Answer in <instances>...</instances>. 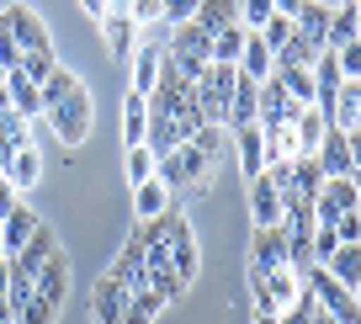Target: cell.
Segmentation results:
<instances>
[{
	"label": "cell",
	"mask_w": 361,
	"mask_h": 324,
	"mask_svg": "<svg viewBox=\"0 0 361 324\" xmlns=\"http://www.w3.org/2000/svg\"><path fill=\"white\" fill-rule=\"evenodd\" d=\"M213 170H218V155L202 144V133L186 138L176 155H165L154 165V176L165 181V191H207L213 186Z\"/></svg>",
	"instance_id": "cell-1"
},
{
	"label": "cell",
	"mask_w": 361,
	"mask_h": 324,
	"mask_svg": "<svg viewBox=\"0 0 361 324\" xmlns=\"http://www.w3.org/2000/svg\"><path fill=\"white\" fill-rule=\"evenodd\" d=\"M165 59L176 64L180 80H202V69L213 64V37L197 22H180V27H170V37H165Z\"/></svg>",
	"instance_id": "cell-2"
},
{
	"label": "cell",
	"mask_w": 361,
	"mask_h": 324,
	"mask_svg": "<svg viewBox=\"0 0 361 324\" xmlns=\"http://www.w3.org/2000/svg\"><path fill=\"white\" fill-rule=\"evenodd\" d=\"M43 117L54 123V133H59V144H64V149L85 144V138H90V123H96V112H90V96H85V85H75L69 96L48 101V107H43Z\"/></svg>",
	"instance_id": "cell-3"
},
{
	"label": "cell",
	"mask_w": 361,
	"mask_h": 324,
	"mask_svg": "<svg viewBox=\"0 0 361 324\" xmlns=\"http://www.w3.org/2000/svg\"><path fill=\"white\" fill-rule=\"evenodd\" d=\"M298 277H303V287L314 292V303H319V308H324L335 324H356V319H361L356 292H345V287H340V282L329 277L324 266H308V271H298Z\"/></svg>",
	"instance_id": "cell-4"
},
{
	"label": "cell",
	"mask_w": 361,
	"mask_h": 324,
	"mask_svg": "<svg viewBox=\"0 0 361 324\" xmlns=\"http://www.w3.org/2000/svg\"><path fill=\"white\" fill-rule=\"evenodd\" d=\"M0 32L11 37V43L22 48V54H43V48H54V43H48V27H43V16H37L32 6H22V0L0 11Z\"/></svg>",
	"instance_id": "cell-5"
},
{
	"label": "cell",
	"mask_w": 361,
	"mask_h": 324,
	"mask_svg": "<svg viewBox=\"0 0 361 324\" xmlns=\"http://www.w3.org/2000/svg\"><path fill=\"white\" fill-rule=\"evenodd\" d=\"M314 160H319V170H324V181H350L356 176V138L340 133V128H324Z\"/></svg>",
	"instance_id": "cell-6"
},
{
	"label": "cell",
	"mask_w": 361,
	"mask_h": 324,
	"mask_svg": "<svg viewBox=\"0 0 361 324\" xmlns=\"http://www.w3.org/2000/svg\"><path fill=\"white\" fill-rule=\"evenodd\" d=\"M298 112H303V101H293V96H287L276 75H271V80H260V107H255V128H260V133H271V128L293 123Z\"/></svg>",
	"instance_id": "cell-7"
},
{
	"label": "cell",
	"mask_w": 361,
	"mask_h": 324,
	"mask_svg": "<svg viewBox=\"0 0 361 324\" xmlns=\"http://www.w3.org/2000/svg\"><path fill=\"white\" fill-rule=\"evenodd\" d=\"M32 292L43 303H54V308H64V298H69V256H64V250L48 256V266L32 277Z\"/></svg>",
	"instance_id": "cell-8"
},
{
	"label": "cell",
	"mask_w": 361,
	"mask_h": 324,
	"mask_svg": "<svg viewBox=\"0 0 361 324\" xmlns=\"http://www.w3.org/2000/svg\"><path fill=\"white\" fill-rule=\"evenodd\" d=\"M128 298H133V292H128L123 282L102 277L96 287H90V319H96V324H123V308H128Z\"/></svg>",
	"instance_id": "cell-9"
},
{
	"label": "cell",
	"mask_w": 361,
	"mask_h": 324,
	"mask_svg": "<svg viewBox=\"0 0 361 324\" xmlns=\"http://www.w3.org/2000/svg\"><path fill=\"white\" fill-rule=\"evenodd\" d=\"M54 250H59V234H54L48 224H37V229H32V239H27V245L11 256V266L22 271V277H37V271L48 266V256H54Z\"/></svg>",
	"instance_id": "cell-10"
},
{
	"label": "cell",
	"mask_w": 361,
	"mask_h": 324,
	"mask_svg": "<svg viewBox=\"0 0 361 324\" xmlns=\"http://www.w3.org/2000/svg\"><path fill=\"white\" fill-rule=\"evenodd\" d=\"M361 43V0H340V11H329V37L324 48L329 54H340V48Z\"/></svg>",
	"instance_id": "cell-11"
},
{
	"label": "cell",
	"mask_w": 361,
	"mask_h": 324,
	"mask_svg": "<svg viewBox=\"0 0 361 324\" xmlns=\"http://www.w3.org/2000/svg\"><path fill=\"white\" fill-rule=\"evenodd\" d=\"M228 138H234V155H239V170H245L250 181L266 170V133H260L255 123H245V128H228Z\"/></svg>",
	"instance_id": "cell-12"
},
{
	"label": "cell",
	"mask_w": 361,
	"mask_h": 324,
	"mask_svg": "<svg viewBox=\"0 0 361 324\" xmlns=\"http://www.w3.org/2000/svg\"><path fill=\"white\" fill-rule=\"evenodd\" d=\"M282 266H287V234H282V229H255L250 271H282Z\"/></svg>",
	"instance_id": "cell-13"
},
{
	"label": "cell",
	"mask_w": 361,
	"mask_h": 324,
	"mask_svg": "<svg viewBox=\"0 0 361 324\" xmlns=\"http://www.w3.org/2000/svg\"><path fill=\"white\" fill-rule=\"evenodd\" d=\"M102 32H106V48H112V59H133V48H138V22L128 11H106L102 16Z\"/></svg>",
	"instance_id": "cell-14"
},
{
	"label": "cell",
	"mask_w": 361,
	"mask_h": 324,
	"mask_svg": "<svg viewBox=\"0 0 361 324\" xmlns=\"http://www.w3.org/2000/svg\"><path fill=\"white\" fill-rule=\"evenodd\" d=\"M0 176L11 181L16 197H22V186H37V176H43V155H37V144H22L6 165H0Z\"/></svg>",
	"instance_id": "cell-15"
},
{
	"label": "cell",
	"mask_w": 361,
	"mask_h": 324,
	"mask_svg": "<svg viewBox=\"0 0 361 324\" xmlns=\"http://www.w3.org/2000/svg\"><path fill=\"white\" fill-rule=\"evenodd\" d=\"M293 32L303 37V43L324 48V37H329V6H324V0H303V6L293 11Z\"/></svg>",
	"instance_id": "cell-16"
},
{
	"label": "cell",
	"mask_w": 361,
	"mask_h": 324,
	"mask_svg": "<svg viewBox=\"0 0 361 324\" xmlns=\"http://www.w3.org/2000/svg\"><path fill=\"white\" fill-rule=\"evenodd\" d=\"M250 218H255V229H276V218H282V197L266 176L250 181Z\"/></svg>",
	"instance_id": "cell-17"
},
{
	"label": "cell",
	"mask_w": 361,
	"mask_h": 324,
	"mask_svg": "<svg viewBox=\"0 0 361 324\" xmlns=\"http://www.w3.org/2000/svg\"><path fill=\"white\" fill-rule=\"evenodd\" d=\"M239 75H245V80H255V85H260V80H271V69H276V59H271V48L266 43H260V32H245V48H239Z\"/></svg>",
	"instance_id": "cell-18"
},
{
	"label": "cell",
	"mask_w": 361,
	"mask_h": 324,
	"mask_svg": "<svg viewBox=\"0 0 361 324\" xmlns=\"http://www.w3.org/2000/svg\"><path fill=\"white\" fill-rule=\"evenodd\" d=\"M0 90H6V101H11V107H16L22 117H27V123H32V117H43V96H37V85H32V80L22 75V69H11Z\"/></svg>",
	"instance_id": "cell-19"
},
{
	"label": "cell",
	"mask_w": 361,
	"mask_h": 324,
	"mask_svg": "<svg viewBox=\"0 0 361 324\" xmlns=\"http://www.w3.org/2000/svg\"><path fill=\"white\" fill-rule=\"evenodd\" d=\"M106 277H112V282H123L128 292H138V287H144V250H138L133 239H128V245H123V250H117V256H112V266H106Z\"/></svg>",
	"instance_id": "cell-20"
},
{
	"label": "cell",
	"mask_w": 361,
	"mask_h": 324,
	"mask_svg": "<svg viewBox=\"0 0 361 324\" xmlns=\"http://www.w3.org/2000/svg\"><path fill=\"white\" fill-rule=\"evenodd\" d=\"M43 224V218H37L32 208H27V202H16L11 212H6V218H0V229H6V256H16V250L27 245V239H32V229Z\"/></svg>",
	"instance_id": "cell-21"
},
{
	"label": "cell",
	"mask_w": 361,
	"mask_h": 324,
	"mask_svg": "<svg viewBox=\"0 0 361 324\" xmlns=\"http://www.w3.org/2000/svg\"><path fill=\"white\" fill-rule=\"evenodd\" d=\"M255 107H260V85L239 75V80H234V101H228V123H224V133H228V128L255 123Z\"/></svg>",
	"instance_id": "cell-22"
},
{
	"label": "cell",
	"mask_w": 361,
	"mask_h": 324,
	"mask_svg": "<svg viewBox=\"0 0 361 324\" xmlns=\"http://www.w3.org/2000/svg\"><path fill=\"white\" fill-rule=\"evenodd\" d=\"M192 22L202 27L207 37H218V32H224V27H234V22H239V0H202Z\"/></svg>",
	"instance_id": "cell-23"
},
{
	"label": "cell",
	"mask_w": 361,
	"mask_h": 324,
	"mask_svg": "<svg viewBox=\"0 0 361 324\" xmlns=\"http://www.w3.org/2000/svg\"><path fill=\"white\" fill-rule=\"evenodd\" d=\"M324 271H329L345 292H356V287H361V245H340L335 256L324 260Z\"/></svg>",
	"instance_id": "cell-24"
},
{
	"label": "cell",
	"mask_w": 361,
	"mask_h": 324,
	"mask_svg": "<svg viewBox=\"0 0 361 324\" xmlns=\"http://www.w3.org/2000/svg\"><path fill=\"white\" fill-rule=\"evenodd\" d=\"M170 208V191H165V181H144V186H133V212H138V224H149V218H159V212Z\"/></svg>",
	"instance_id": "cell-25"
},
{
	"label": "cell",
	"mask_w": 361,
	"mask_h": 324,
	"mask_svg": "<svg viewBox=\"0 0 361 324\" xmlns=\"http://www.w3.org/2000/svg\"><path fill=\"white\" fill-rule=\"evenodd\" d=\"M144 128H149V96L128 90V107H123V138H128V149L144 144Z\"/></svg>",
	"instance_id": "cell-26"
},
{
	"label": "cell",
	"mask_w": 361,
	"mask_h": 324,
	"mask_svg": "<svg viewBox=\"0 0 361 324\" xmlns=\"http://www.w3.org/2000/svg\"><path fill=\"white\" fill-rule=\"evenodd\" d=\"M324 112H319V107H303V112L293 117V133H298V149H303V155H314L319 149V138H324Z\"/></svg>",
	"instance_id": "cell-27"
},
{
	"label": "cell",
	"mask_w": 361,
	"mask_h": 324,
	"mask_svg": "<svg viewBox=\"0 0 361 324\" xmlns=\"http://www.w3.org/2000/svg\"><path fill=\"white\" fill-rule=\"evenodd\" d=\"M154 313H165V298H159L154 287H138L133 298H128V308H123V324H154Z\"/></svg>",
	"instance_id": "cell-28"
},
{
	"label": "cell",
	"mask_w": 361,
	"mask_h": 324,
	"mask_svg": "<svg viewBox=\"0 0 361 324\" xmlns=\"http://www.w3.org/2000/svg\"><path fill=\"white\" fill-rule=\"evenodd\" d=\"M319 186H324V170H319V160H314V155H298V160H293V191L314 202Z\"/></svg>",
	"instance_id": "cell-29"
},
{
	"label": "cell",
	"mask_w": 361,
	"mask_h": 324,
	"mask_svg": "<svg viewBox=\"0 0 361 324\" xmlns=\"http://www.w3.org/2000/svg\"><path fill=\"white\" fill-rule=\"evenodd\" d=\"M239 48H245V27L234 22L213 37V64H239Z\"/></svg>",
	"instance_id": "cell-30"
},
{
	"label": "cell",
	"mask_w": 361,
	"mask_h": 324,
	"mask_svg": "<svg viewBox=\"0 0 361 324\" xmlns=\"http://www.w3.org/2000/svg\"><path fill=\"white\" fill-rule=\"evenodd\" d=\"M287 37H293V16H266V27H260V43L271 48V59L287 48Z\"/></svg>",
	"instance_id": "cell-31"
},
{
	"label": "cell",
	"mask_w": 361,
	"mask_h": 324,
	"mask_svg": "<svg viewBox=\"0 0 361 324\" xmlns=\"http://www.w3.org/2000/svg\"><path fill=\"white\" fill-rule=\"evenodd\" d=\"M59 69V59H54V48H43V54H22V75L32 80V85H43L48 75Z\"/></svg>",
	"instance_id": "cell-32"
},
{
	"label": "cell",
	"mask_w": 361,
	"mask_h": 324,
	"mask_svg": "<svg viewBox=\"0 0 361 324\" xmlns=\"http://www.w3.org/2000/svg\"><path fill=\"white\" fill-rule=\"evenodd\" d=\"M128 181H133V186L154 181V155H149L144 144H138V149H128Z\"/></svg>",
	"instance_id": "cell-33"
},
{
	"label": "cell",
	"mask_w": 361,
	"mask_h": 324,
	"mask_svg": "<svg viewBox=\"0 0 361 324\" xmlns=\"http://www.w3.org/2000/svg\"><path fill=\"white\" fill-rule=\"evenodd\" d=\"M197 6H202V0H159V22L180 27V22H192V16H197Z\"/></svg>",
	"instance_id": "cell-34"
},
{
	"label": "cell",
	"mask_w": 361,
	"mask_h": 324,
	"mask_svg": "<svg viewBox=\"0 0 361 324\" xmlns=\"http://www.w3.org/2000/svg\"><path fill=\"white\" fill-rule=\"evenodd\" d=\"M335 234H340V245H361V212H340Z\"/></svg>",
	"instance_id": "cell-35"
},
{
	"label": "cell",
	"mask_w": 361,
	"mask_h": 324,
	"mask_svg": "<svg viewBox=\"0 0 361 324\" xmlns=\"http://www.w3.org/2000/svg\"><path fill=\"white\" fill-rule=\"evenodd\" d=\"M16 202H22V197H16V191H11V181L0 176V218H6V212H11V208H16Z\"/></svg>",
	"instance_id": "cell-36"
},
{
	"label": "cell",
	"mask_w": 361,
	"mask_h": 324,
	"mask_svg": "<svg viewBox=\"0 0 361 324\" xmlns=\"http://www.w3.org/2000/svg\"><path fill=\"white\" fill-rule=\"evenodd\" d=\"M271 6H276V16H293L298 6H303V0H271Z\"/></svg>",
	"instance_id": "cell-37"
},
{
	"label": "cell",
	"mask_w": 361,
	"mask_h": 324,
	"mask_svg": "<svg viewBox=\"0 0 361 324\" xmlns=\"http://www.w3.org/2000/svg\"><path fill=\"white\" fill-rule=\"evenodd\" d=\"M80 6H85L90 16H106V0H80Z\"/></svg>",
	"instance_id": "cell-38"
},
{
	"label": "cell",
	"mask_w": 361,
	"mask_h": 324,
	"mask_svg": "<svg viewBox=\"0 0 361 324\" xmlns=\"http://www.w3.org/2000/svg\"><path fill=\"white\" fill-rule=\"evenodd\" d=\"M255 324H276V319H271V313H255Z\"/></svg>",
	"instance_id": "cell-39"
},
{
	"label": "cell",
	"mask_w": 361,
	"mask_h": 324,
	"mask_svg": "<svg viewBox=\"0 0 361 324\" xmlns=\"http://www.w3.org/2000/svg\"><path fill=\"white\" fill-rule=\"evenodd\" d=\"M0 256H6V229H0Z\"/></svg>",
	"instance_id": "cell-40"
},
{
	"label": "cell",
	"mask_w": 361,
	"mask_h": 324,
	"mask_svg": "<svg viewBox=\"0 0 361 324\" xmlns=\"http://www.w3.org/2000/svg\"><path fill=\"white\" fill-rule=\"evenodd\" d=\"M0 85H6V69H0Z\"/></svg>",
	"instance_id": "cell-41"
}]
</instances>
